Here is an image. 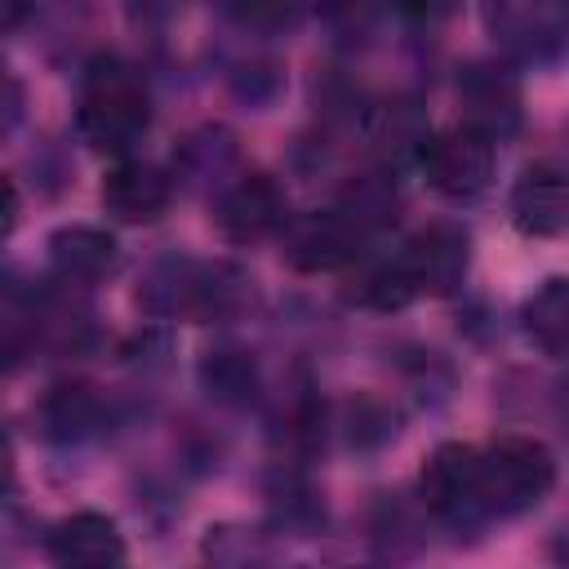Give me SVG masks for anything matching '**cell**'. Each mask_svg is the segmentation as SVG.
<instances>
[{"label": "cell", "instance_id": "obj_1", "mask_svg": "<svg viewBox=\"0 0 569 569\" xmlns=\"http://www.w3.org/2000/svg\"><path fill=\"white\" fill-rule=\"evenodd\" d=\"M151 124V93L138 67L120 58H93L80 76L76 129L93 151L124 156Z\"/></svg>", "mask_w": 569, "mask_h": 569}, {"label": "cell", "instance_id": "obj_2", "mask_svg": "<svg viewBox=\"0 0 569 569\" xmlns=\"http://www.w3.org/2000/svg\"><path fill=\"white\" fill-rule=\"evenodd\" d=\"M142 302L160 316H187L196 325H227L253 307V276L236 262H164L151 271Z\"/></svg>", "mask_w": 569, "mask_h": 569}, {"label": "cell", "instance_id": "obj_3", "mask_svg": "<svg viewBox=\"0 0 569 569\" xmlns=\"http://www.w3.org/2000/svg\"><path fill=\"white\" fill-rule=\"evenodd\" d=\"M556 485V458L533 436H498L480 449V489L489 516H520L538 507Z\"/></svg>", "mask_w": 569, "mask_h": 569}, {"label": "cell", "instance_id": "obj_4", "mask_svg": "<svg viewBox=\"0 0 569 569\" xmlns=\"http://www.w3.org/2000/svg\"><path fill=\"white\" fill-rule=\"evenodd\" d=\"M480 22L511 62H551L569 49V0H480Z\"/></svg>", "mask_w": 569, "mask_h": 569}, {"label": "cell", "instance_id": "obj_5", "mask_svg": "<svg viewBox=\"0 0 569 569\" xmlns=\"http://www.w3.org/2000/svg\"><path fill=\"white\" fill-rule=\"evenodd\" d=\"M418 498L449 529H476L480 520H489L480 489V449L458 440L431 449V458L418 471Z\"/></svg>", "mask_w": 569, "mask_h": 569}, {"label": "cell", "instance_id": "obj_6", "mask_svg": "<svg viewBox=\"0 0 569 569\" xmlns=\"http://www.w3.org/2000/svg\"><path fill=\"white\" fill-rule=\"evenodd\" d=\"M369 227H360L347 209H316V213H298L284 222L280 231V253L293 271L320 276V271H342L356 267L365 258L369 244Z\"/></svg>", "mask_w": 569, "mask_h": 569}, {"label": "cell", "instance_id": "obj_7", "mask_svg": "<svg viewBox=\"0 0 569 569\" xmlns=\"http://www.w3.org/2000/svg\"><path fill=\"white\" fill-rule=\"evenodd\" d=\"M493 138L467 129V124H453V129H440L427 138L422 156H418V169L427 178L431 191H440L445 200H476L489 191L493 182Z\"/></svg>", "mask_w": 569, "mask_h": 569}, {"label": "cell", "instance_id": "obj_8", "mask_svg": "<svg viewBox=\"0 0 569 569\" xmlns=\"http://www.w3.org/2000/svg\"><path fill=\"white\" fill-rule=\"evenodd\" d=\"M213 222H218L222 240H231V244H258V240L284 231V222H289L284 187L271 173H240V178H231L218 191Z\"/></svg>", "mask_w": 569, "mask_h": 569}, {"label": "cell", "instance_id": "obj_9", "mask_svg": "<svg viewBox=\"0 0 569 569\" xmlns=\"http://www.w3.org/2000/svg\"><path fill=\"white\" fill-rule=\"evenodd\" d=\"M458 124L493 142L511 138L520 129V84L493 62H471L458 76Z\"/></svg>", "mask_w": 569, "mask_h": 569}, {"label": "cell", "instance_id": "obj_10", "mask_svg": "<svg viewBox=\"0 0 569 569\" xmlns=\"http://www.w3.org/2000/svg\"><path fill=\"white\" fill-rule=\"evenodd\" d=\"M409 276H413V289L418 298H449L462 276H467V262H471V244H467V231L449 227V222H431L422 227L418 236L405 240L400 249Z\"/></svg>", "mask_w": 569, "mask_h": 569}, {"label": "cell", "instance_id": "obj_11", "mask_svg": "<svg viewBox=\"0 0 569 569\" xmlns=\"http://www.w3.org/2000/svg\"><path fill=\"white\" fill-rule=\"evenodd\" d=\"M98 200H102V209H107L116 222L142 227V222H156V218L169 209V200H173V182H169V173L156 169L151 160L120 156V160L102 173Z\"/></svg>", "mask_w": 569, "mask_h": 569}, {"label": "cell", "instance_id": "obj_12", "mask_svg": "<svg viewBox=\"0 0 569 569\" xmlns=\"http://www.w3.org/2000/svg\"><path fill=\"white\" fill-rule=\"evenodd\" d=\"M511 227L529 240H547L569 227V173L556 164H529L511 187Z\"/></svg>", "mask_w": 569, "mask_h": 569}, {"label": "cell", "instance_id": "obj_13", "mask_svg": "<svg viewBox=\"0 0 569 569\" xmlns=\"http://www.w3.org/2000/svg\"><path fill=\"white\" fill-rule=\"evenodd\" d=\"M44 249H49L53 276H58L62 284H80V289L107 280V276L116 271V262H120L116 236L102 231V227H89V222H67V227H58Z\"/></svg>", "mask_w": 569, "mask_h": 569}, {"label": "cell", "instance_id": "obj_14", "mask_svg": "<svg viewBox=\"0 0 569 569\" xmlns=\"http://www.w3.org/2000/svg\"><path fill=\"white\" fill-rule=\"evenodd\" d=\"M49 556L58 565H84V569H98V565H120L129 551H124V533L111 516L102 511H76L67 520H58L49 529Z\"/></svg>", "mask_w": 569, "mask_h": 569}, {"label": "cell", "instance_id": "obj_15", "mask_svg": "<svg viewBox=\"0 0 569 569\" xmlns=\"http://www.w3.org/2000/svg\"><path fill=\"white\" fill-rule=\"evenodd\" d=\"M365 138H369L373 156L387 169H396V164H409V160L418 164V156H422L427 138H431V124H427V116H422V107L413 98H387V102H378L369 111Z\"/></svg>", "mask_w": 569, "mask_h": 569}, {"label": "cell", "instance_id": "obj_16", "mask_svg": "<svg viewBox=\"0 0 569 569\" xmlns=\"http://www.w3.org/2000/svg\"><path fill=\"white\" fill-rule=\"evenodd\" d=\"M102 427V400L89 382H53L40 400V431L58 445H76Z\"/></svg>", "mask_w": 569, "mask_h": 569}, {"label": "cell", "instance_id": "obj_17", "mask_svg": "<svg viewBox=\"0 0 569 569\" xmlns=\"http://www.w3.org/2000/svg\"><path fill=\"white\" fill-rule=\"evenodd\" d=\"M520 329L542 356H569V276H547L520 302Z\"/></svg>", "mask_w": 569, "mask_h": 569}, {"label": "cell", "instance_id": "obj_18", "mask_svg": "<svg viewBox=\"0 0 569 569\" xmlns=\"http://www.w3.org/2000/svg\"><path fill=\"white\" fill-rule=\"evenodd\" d=\"M196 378H200V391L209 400H218V405H249L258 396V387H262L253 351L231 347V342L209 347L200 356V365H196Z\"/></svg>", "mask_w": 569, "mask_h": 569}, {"label": "cell", "instance_id": "obj_19", "mask_svg": "<svg viewBox=\"0 0 569 569\" xmlns=\"http://www.w3.org/2000/svg\"><path fill=\"white\" fill-rule=\"evenodd\" d=\"M413 298H418V289H413V276H409L400 253H391V258H360L356 276L347 284V302L369 307V311H400Z\"/></svg>", "mask_w": 569, "mask_h": 569}, {"label": "cell", "instance_id": "obj_20", "mask_svg": "<svg viewBox=\"0 0 569 569\" xmlns=\"http://www.w3.org/2000/svg\"><path fill=\"white\" fill-rule=\"evenodd\" d=\"M338 209H347L360 227L378 231L387 222H396V209H400V191H396V178L391 169H373V173H356L342 191H338Z\"/></svg>", "mask_w": 569, "mask_h": 569}, {"label": "cell", "instance_id": "obj_21", "mask_svg": "<svg viewBox=\"0 0 569 569\" xmlns=\"http://www.w3.org/2000/svg\"><path fill=\"white\" fill-rule=\"evenodd\" d=\"M231 160H236V142H231V133L227 129H196L182 147H178V173L182 178H191V182H218L227 169H231Z\"/></svg>", "mask_w": 569, "mask_h": 569}, {"label": "cell", "instance_id": "obj_22", "mask_svg": "<svg viewBox=\"0 0 569 569\" xmlns=\"http://www.w3.org/2000/svg\"><path fill=\"white\" fill-rule=\"evenodd\" d=\"M316 13H320V27L329 31V40L365 44L378 31V22H382L387 0H320Z\"/></svg>", "mask_w": 569, "mask_h": 569}, {"label": "cell", "instance_id": "obj_23", "mask_svg": "<svg viewBox=\"0 0 569 569\" xmlns=\"http://www.w3.org/2000/svg\"><path fill=\"white\" fill-rule=\"evenodd\" d=\"M307 4H311V0H240L244 22L258 27V31H271V36H276V31H293V27L302 22Z\"/></svg>", "mask_w": 569, "mask_h": 569}, {"label": "cell", "instance_id": "obj_24", "mask_svg": "<svg viewBox=\"0 0 569 569\" xmlns=\"http://www.w3.org/2000/svg\"><path fill=\"white\" fill-rule=\"evenodd\" d=\"M453 0H387V9H396L409 22H436L440 13H449Z\"/></svg>", "mask_w": 569, "mask_h": 569}, {"label": "cell", "instance_id": "obj_25", "mask_svg": "<svg viewBox=\"0 0 569 569\" xmlns=\"http://www.w3.org/2000/svg\"><path fill=\"white\" fill-rule=\"evenodd\" d=\"M133 4V13L138 18H151V22H169V18H178L182 9H191L196 0H129Z\"/></svg>", "mask_w": 569, "mask_h": 569}, {"label": "cell", "instance_id": "obj_26", "mask_svg": "<svg viewBox=\"0 0 569 569\" xmlns=\"http://www.w3.org/2000/svg\"><path fill=\"white\" fill-rule=\"evenodd\" d=\"M13 222H18V187L13 178H4V236L13 231Z\"/></svg>", "mask_w": 569, "mask_h": 569}, {"label": "cell", "instance_id": "obj_27", "mask_svg": "<svg viewBox=\"0 0 569 569\" xmlns=\"http://www.w3.org/2000/svg\"><path fill=\"white\" fill-rule=\"evenodd\" d=\"M27 9H31V0H9V13H4V22H9V31H18V27H22V18H27Z\"/></svg>", "mask_w": 569, "mask_h": 569}]
</instances>
